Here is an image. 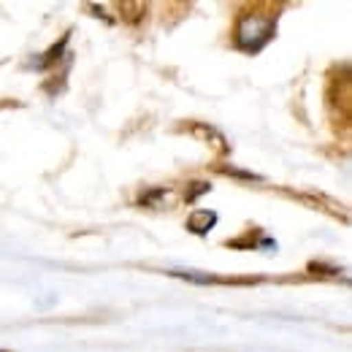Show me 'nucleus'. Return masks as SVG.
Masks as SVG:
<instances>
[{
  "label": "nucleus",
  "mask_w": 352,
  "mask_h": 352,
  "mask_svg": "<svg viewBox=\"0 0 352 352\" xmlns=\"http://www.w3.org/2000/svg\"><path fill=\"white\" fill-rule=\"evenodd\" d=\"M225 174L241 176V179H258V176H255V174H247V171H236V168H225Z\"/></svg>",
  "instance_id": "nucleus-5"
},
{
  "label": "nucleus",
  "mask_w": 352,
  "mask_h": 352,
  "mask_svg": "<svg viewBox=\"0 0 352 352\" xmlns=\"http://www.w3.org/2000/svg\"><path fill=\"white\" fill-rule=\"evenodd\" d=\"M190 187H192V190H187V195H184L187 201H195L198 195H204V192H209V190H212V184H209V182H195V184H190Z\"/></svg>",
  "instance_id": "nucleus-4"
},
{
  "label": "nucleus",
  "mask_w": 352,
  "mask_h": 352,
  "mask_svg": "<svg viewBox=\"0 0 352 352\" xmlns=\"http://www.w3.org/2000/svg\"><path fill=\"white\" fill-rule=\"evenodd\" d=\"M214 225H217V214H214V212H206V209H198V212H192V214L187 217V230H192V233H198V236L209 233Z\"/></svg>",
  "instance_id": "nucleus-2"
},
{
  "label": "nucleus",
  "mask_w": 352,
  "mask_h": 352,
  "mask_svg": "<svg viewBox=\"0 0 352 352\" xmlns=\"http://www.w3.org/2000/svg\"><path fill=\"white\" fill-rule=\"evenodd\" d=\"M168 204H171V192H168V190H163V187H155V190H149V192H144V195H141V206L163 209V206H168Z\"/></svg>",
  "instance_id": "nucleus-3"
},
{
  "label": "nucleus",
  "mask_w": 352,
  "mask_h": 352,
  "mask_svg": "<svg viewBox=\"0 0 352 352\" xmlns=\"http://www.w3.org/2000/svg\"><path fill=\"white\" fill-rule=\"evenodd\" d=\"M274 30H276V19H263L258 14H247V16H241V22L236 28V44L247 52H258L271 41Z\"/></svg>",
  "instance_id": "nucleus-1"
}]
</instances>
